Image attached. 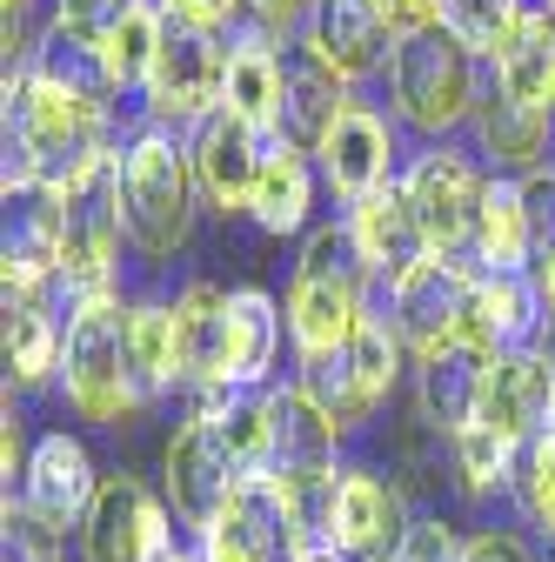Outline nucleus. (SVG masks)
Segmentation results:
<instances>
[{"instance_id": "f257e3e1", "label": "nucleus", "mask_w": 555, "mask_h": 562, "mask_svg": "<svg viewBox=\"0 0 555 562\" xmlns=\"http://www.w3.org/2000/svg\"><path fill=\"white\" fill-rule=\"evenodd\" d=\"M261 395H201L188 408V422L168 436L161 496L181 516V529H207L235 488L248 475H261V456H268V402Z\"/></svg>"}, {"instance_id": "f03ea898", "label": "nucleus", "mask_w": 555, "mask_h": 562, "mask_svg": "<svg viewBox=\"0 0 555 562\" xmlns=\"http://www.w3.org/2000/svg\"><path fill=\"white\" fill-rule=\"evenodd\" d=\"M114 148V108L41 75H8V188H67Z\"/></svg>"}, {"instance_id": "7ed1b4c3", "label": "nucleus", "mask_w": 555, "mask_h": 562, "mask_svg": "<svg viewBox=\"0 0 555 562\" xmlns=\"http://www.w3.org/2000/svg\"><path fill=\"white\" fill-rule=\"evenodd\" d=\"M194 207H201V181H194V148L174 127L134 121L121 140V222H127V248L141 261H174L194 235Z\"/></svg>"}, {"instance_id": "20e7f679", "label": "nucleus", "mask_w": 555, "mask_h": 562, "mask_svg": "<svg viewBox=\"0 0 555 562\" xmlns=\"http://www.w3.org/2000/svg\"><path fill=\"white\" fill-rule=\"evenodd\" d=\"M369 322V268L349 235V215L315 222L302 241V261L288 274V341L295 362H321Z\"/></svg>"}, {"instance_id": "39448f33", "label": "nucleus", "mask_w": 555, "mask_h": 562, "mask_svg": "<svg viewBox=\"0 0 555 562\" xmlns=\"http://www.w3.org/2000/svg\"><path fill=\"white\" fill-rule=\"evenodd\" d=\"M482 88H489V67H482L442 21L435 27H415L395 41L388 60V108L401 127H415L422 140H449L475 121Z\"/></svg>"}, {"instance_id": "423d86ee", "label": "nucleus", "mask_w": 555, "mask_h": 562, "mask_svg": "<svg viewBox=\"0 0 555 562\" xmlns=\"http://www.w3.org/2000/svg\"><path fill=\"white\" fill-rule=\"evenodd\" d=\"M295 503H302L315 549H328L341 562H395L415 529L408 488L395 475H382L375 462H341L315 496H295Z\"/></svg>"}, {"instance_id": "0eeeda50", "label": "nucleus", "mask_w": 555, "mask_h": 562, "mask_svg": "<svg viewBox=\"0 0 555 562\" xmlns=\"http://www.w3.org/2000/svg\"><path fill=\"white\" fill-rule=\"evenodd\" d=\"M121 248H127V222H121V148H114L81 181L60 188V281H54V295L67 308L121 295Z\"/></svg>"}, {"instance_id": "6e6552de", "label": "nucleus", "mask_w": 555, "mask_h": 562, "mask_svg": "<svg viewBox=\"0 0 555 562\" xmlns=\"http://www.w3.org/2000/svg\"><path fill=\"white\" fill-rule=\"evenodd\" d=\"M67 408L94 429H121L141 408L134 395V369H127V295L107 302H81L67 308V348H60V382Z\"/></svg>"}, {"instance_id": "1a4fd4ad", "label": "nucleus", "mask_w": 555, "mask_h": 562, "mask_svg": "<svg viewBox=\"0 0 555 562\" xmlns=\"http://www.w3.org/2000/svg\"><path fill=\"white\" fill-rule=\"evenodd\" d=\"M302 375V389L335 415V429L341 436H362L369 422L395 402V389H401V369H408V348H401V335L388 328V322H362L355 335H349V348H335V356H321V362H295Z\"/></svg>"}, {"instance_id": "9d476101", "label": "nucleus", "mask_w": 555, "mask_h": 562, "mask_svg": "<svg viewBox=\"0 0 555 562\" xmlns=\"http://www.w3.org/2000/svg\"><path fill=\"white\" fill-rule=\"evenodd\" d=\"M222 94H228V34L168 14L155 75L141 88V121L174 127V134H194L207 114H222Z\"/></svg>"}, {"instance_id": "9b49d317", "label": "nucleus", "mask_w": 555, "mask_h": 562, "mask_svg": "<svg viewBox=\"0 0 555 562\" xmlns=\"http://www.w3.org/2000/svg\"><path fill=\"white\" fill-rule=\"evenodd\" d=\"M482 188H489V168H475V155L455 148V140H422V148L408 155L401 194H408L415 222H422V235H429V255H462L468 261Z\"/></svg>"}, {"instance_id": "f8f14e48", "label": "nucleus", "mask_w": 555, "mask_h": 562, "mask_svg": "<svg viewBox=\"0 0 555 562\" xmlns=\"http://www.w3.org/2000/svg\"><path fill=\"white\" fill-rule=\"evenodd\" d=\"M194 542H201L207 562H295L302 549H315V536L302 522V503L268 475H248L215 509V522L194 529Z\"/></svg>"}, {"instance_id": "ddd939ff", "label": "nucleus", "mask_w": 555, "mask_h": 562, "mask_svg": "<svg viewBox=\"0 0 555 562\" xmlns=\"http://www.w3.org/2000/svg\"><path fill=\"white\" fill-rule=\"evenodd\" d=\"M475 281L482 268L462 255H429L422 268H408L388 289V328L401 335L408 356H435L449 341H468V315H475Z\"/></svg>"}, {"instance_id": "4468645a", "label": "nucleus", "mask_w": 555, "mask_h": 562, "mask_svg": "<svg viewBox=\"0 0 555 562\" xmlns=\"http://www.w3.org/2000/svg\"><path fill=\"white\" fill-rule=\"evenodd\" d=\"M174 522L181 516L168 509V496H155L141 475L121 469V475L101 482V496H94V509L75 536V555L81 562H168L181 549Z\"/></svg>"}, {"instance_id": "2eb2a0df", "label": "nucleus", "mask_w": 555, "mask_h": 562, "mask_svg": "<svg viewBox=\"0 0 555 562\" xmlns=\"http://www.w3.org/2000/svg\"><path fill=\"white\" fill-rule=\"evenodd\" d=\"M268 456H261V475L282 482L288 496H315V488L349 462V436L335 429V415L302 389V382H274L268 395Z\"/></svg>"}, {"instance_id": "dca6fc26", "label": "nucleus", "mask_w": 555, "mask_h": 562, "mask_svg": "<svg viewBox=\"0 0 555 562\" xmlns=\"http://www.w3.org/2000/svg\"><path fill=\"white\" fill-rule=\"evenodd\" d=\"M101 469H94V456H88V442L81 436H67V429H47L41 442H34V456H27V475H21V488L8 503H21L47 536H81V522H88V509H94V496H101Z\"/></svg>"}, {"instance_id": "f3484780", "label": "nucleus", "mask_w": 555, "mask_h": 562, "mask_svg": "<svg viewBox=\"0 0 555 562\" xmlns=\"http://www.w3.org/2000/svg\"><path fill=\"white\" fill-rule=\"evenodd\" d=\"M315 168H321V188H328L335 201H349V207H355V201L395 188L408 161H401L395 121H388L375 101H349V108H341V121H335V134L321 140Z\"/></svg>"}, {"instance_id": "a211bd4d", "label": "nucleus", "mask_w": 555, "mask_h": 562, "mask_svg": "<svg viewBox=\"0 0 555 562\" xmlns=\"http://www.w3.org/2000/svg\"><path fill=\"white\" fill-rule=\"evenodd\" d=\"M395 27L382 14V0H315L308 27H302V54H315L341 88L382 81L395 60Z\"/></svg>"}, {"instance_id": "6ab92c4d", "label": "nucleus", "mask_w": 555, "mask_h": 562, "mask_svg": "<svg viewBox=\"0 0 555 562\" xmlns=\"http://www.w3.org/2000/svg\"><path fill=\"white\" fill-rule=\"evenodd\" d=\"M188 148H194L201 201L215 207V215H248V207H254V188H261V168H268V155H274V134L222 108V114H207V121L188 134Z\"/></svg>"}, {"instance_id": "aec40b11", "label": "nucleus", "mask_w": 555, "mask_h": 562, "mask_svg": "<svg viewBox=\"0 0 555 562\" xmlns=\"http://www.w3.org/2000/svg\"><path fill=\"white\" fill-rule=\"evenodd\" d=\"M496 356L482 341H449L435 356H415V415L429 422L435 436H462L482 422V389H489Z\"/></svg>"}, {"instance_id": "412c9836", "label": "nucleus", "mask_w": 555, "mask_h": 562, "mask_svg": "<svg viewBox=\"0 0 555 562\" xmlns=\"http://www.w3.org/2000/svg\"><path fill=\"white\" fill-rule=\"evenodd\" d=\"M0 348H8V389L34 395L60 382V348H67V302L54 289H8L0 315Z\"/></svg>"}, {"instance_id": "4be33fe9", "label": "nucleus", "mask_w": 555, "mask_h": 562, "mask_svg": "<svg viewBox=\"0 0 555 562\" xmlns=\"http://www.w3.org/2000/svg\"><path fill=\"white\" fill-rule=\"evenodd\" d=\"M475 134V155L489 175H509V181H529L542 168H555V114H535L522 101H509L496 81L482 88V108L468 121Z\"/></svg>"}, {"instance_id": "5701e85b", "label": "nucleus", "mask_w": 555, "mask_h": 562, "mask_svg": "<svg viewBox=\"0 0 555 562\" xmlns=\"http://www.w3.org/2000/svg\"><path fill=\"white\" fill-rule=\"evenodd\" d=\"M0 274H8V289H54L60 281V188H8Z\"/></svg>"}, {"instance_id": "b1692460", "label": "nucleus", "mask_w": 555, "mask_h": 562, "mask_svg": "<svg viewBox=\"0 0 555 562\" xmlns=\"http://www.w3.org/2000/svg\"><path fill=\"white\" fill-rule=\"evenodd\" d=\"M555 422V375L535 348H516V356H496L489 389H482V429H496L509 449L535 442Z\"/></svg>"}, {"instance_id": "393cba45", "label": "nucleus", "mask_w": 555, "mask_h": 562, "mask_svg": "<svg viewBox=\"0 0 555 562\" xmlns=\"http://www.w3.org/2000/svg\"><path fill=\"white\" fill-rule=\"evenodd\" d=\"M349 235H355V248H362L369 281H382V289H395L408 268L429 261V235H422V222H415V207H408L401 181L349 207Z\"/></svg>"}, {"instance_id": "a878e982", "label": "nucleus", "mask_w": 555, "mask_h": 562, "mask_svg": "<svg viewBox=\"0 0 555 562\" xmlns=\"http://www.w3.org/2000/svg\"><path fill=\"white\" fill-rule=\"evenodd\" d=\"M282 322L288 302L268 289H228V389L222 395H261L274 389V362H282Z\"/></svg>"}, {"instance_id": "bb28decb", "label": "nucleus", "mask_w": 555, "mask_h": 562, "mask_svg": "<svg viewBox=\"0 0 555 562\" xmlns=\"http://www.w3.org/2000/svg\"><path fill=\"white\" fill-rule=\"evenodd\" d=\"M282 81H288V47L274 41L268 27H254V21H235L228 27V94H222V108L274 134Z\"/></svg>"}, {"instance_id": "cd10ccee", "label": "nucleus", "mask_w": 555, "mask_h": 562, "mask_svg": "<svg viewBox=\"0 0 555 562\" xmlns=\"http://www.w3.org/2000/svg\"><path fill=\"white\" fill-rule=\"evenodd\" d=\"M349 101H355V94L341 88L315 54L295 47V54H288V81H282V114H274V140L315 161L321 140L335 134V121H341V108H349Z\"/></svg>"}, {"instance_id": "c85d7f7f", "label": "nucleus", "mask_w": 555, "mask_h": 562, "mask_svg": "<svg viewBox=\"0 0 555 562\" xmlns=\"http://www.w3.org/2000/svg\"><path fill=\"white\" fill-rule=\"evenodd\" d=\"M174 328H181V369L194 395L228 389V289L215 281H188L174 295Z\"/></svg>"}, {"instance_id": "c756f323", "label": "nucleus", "mask_w": 555, "mask_h": 562, "mask_svg": "<svg viewBox=\"0 0 555 562\" xmlns=\"http://www.w3.org/2000/svg\"><path fill=\"white\" fill-rule=\"evenodd\" d=\"M127 369H134V395L161 402L188 382L181 369V328H174V302L161 295H127Z\"/></svg>"}, {"instance_id": "7c9ffc66", "label": "nucleus", "mask_w": 555, "mask_h": 562, "mask_svg": "<svg viewBox=\"0 0 555 562\" xmlns=\"http://www.w3.org/2000/svg\"><path fill=\"white\" fill-rule=\"evenodd\" d=\"M542 295L529 274H482L475 281V315H468V341H482L489 356H516V348L542 341Z\"/></svg>"}, {"instance_id": "2f4dec72", "label": "nucleus", "mask_w": 555, "mask_h": 562, "mask_svg": "<svg viewBox=\"0 0 555 562\" xmlns=\"http://www.w3.org/2000/svg\"><path fill=\"white\" fill-rule=\"evenodd\" d=\"M529 207H522V181L509 175H489L482 188V215H475V235H468V261L482 274H529Z\"/></svg>"}, {"instance_id": "473e14b6", "label": "nucleus", "mask_w": 555, "mask_h": 562, "mask_svg": "<svg viewBox=\"0 0 555 562\" xmlns=\"http://www.w3.org/2000/svg\"><path fill=\"white\" fill-rule=\"evenodd\" d=\"M315 181H321V168H315L308 155H295V148H282V140H274L248 222H254L261 235H302V228L315 222Z\"/></svg>"}, {"instance_id": "72a5a7b5", "label": "nucleus", "mask_w": 555, "mask_h": 562, "mask_svg": "<svg viewBox=\"0 0 555 562\" xmlns=\"http://www.w3.org/2000/svg\"><path fill=\"white\" fill-rule=\"evenodd\" d=\"M489 81H496L509 101H522V108H535V114H555V14H548V8L529 14V27L516 34V47L489 67Z\"/></svg>"}, {"instance_id": "f704fd0d", "label": "nucleus", "mask_w": 555, "mask_h": 562, "mask_svg": "<svg viewBox=\"0 0 555 562\" xmlns=\"http://www.w3.org/2000/svg\"><path fill=\"white\" fill-rule=\"evenodd\" d=\"M21 75H41V81H54V88H67V94L94 101V108H114V101H121L107 60H101V47L81 41V34H67V27H54V21H47V41L34 47V60L21 67Z\"/></svg>"}, {"instance_id": "c9c22d12", "label": "nucleus", "mask_w": 555, "mask_h": 562, "mask_svg": "<svg viewBox=\"0 0 555 562\" xmlns=\"http://www.w3.org/2000/svg\"><path fill=\"white\" fill-rule=\"evenodd\" d=\"M529 14H535V0H442V27H449L482 67H496V60L516 47V34L529 27Z\"/></svg>"}, {"instance_id": "e433bc0d", "label": "nucleus", "mask_w": 555, "mask_h": 562, "mask_svg": "<svg viewBox=\"0 0 555 562\" xmlns=\"http://www.w3.org/2000/svg\"><path fill=\"white\" fill-rule=\"evenodd\" d=\"M161 34H168V8L161 0H141L107 41H101V60H107V75H114V94H141L148 75H155V54H161Z\"/></svg>"}, {"instance_id": "4c0bfd02", "label": "nucleus", "mask_w": 555, "mask_h": 562, "mask_svg": "<svg viewBox=\"0 0 555 562\" xmlns=\"http://www.w3.org/2000/svg\"><path fill=\"white\" fill-rule=\"evenodd\" d=\"M449 475L468 503H489V496H509V475H516V449L496 436V429H462L449 442Z\"/></svg>"}, {"instance_id": "58836bf2", "label": "nucleus", "mask_w": 555, "mask_h": 562, "mask_svg": "<svg viewBox=\"0 0 555 562\" xmlns=\"http://www.w3.org/2000/svg\"><path fill=\"white\" fill-rule=\"evenodd\" d=\"M509 503L522 509V522L555 549V436H535L516 449V475H509Z\"/></svg>"}, {"instance_id": "ea45409f", "label": "nucleus", "mask_w": 555, "mask_h": 562, "mask_svg": "<svg viewBox=\"0 0 555 562\" xmlns=\"http://www.w3.org/2000/svg\"><path fill=\"white\" fill-rule=\"evenodd\" d=\"M141 0H54V27H67V34H81V41H107Z\"/></svg>"}, {"instance_id": "a19ab883", "label": "nucleus", "mask_w": 555, "mask_h": 562, "mask_svg": "<svg viewBox=\"0 0 555 562\" xmlns=\"http://www.w3.org/2000/svg\"><path fill=\"white\" fill-rule=\"evenodd\" d=\"M395 562H468V536L449 516H415V529H408Z\"/></svg>"}, {"instance_id": "79ce46f5", "label": "nucleus", "mask_w": 555, "mask_h": 562, "mask_svg": "<svg viewBox=\"0 0 555 562\" xmlns=\"http://www.w3.org/2000/svg\"><path fill=\"white\" fill-rule=\"evenodd\" d=\"M0 41H8V75H21V67L34 60V47L47 41L41 0H0Z\"/></svg>"}, {"instance_id": "37998d69", "label": "nucleus", "mask_w": 555, "mask_h": 562, "mask_svg": "<svg viewBox=\"0 0 555 562\" xmlns=\"http://www.w3.org/2000/svg\"><path fill=\"white\" fill-rule=\"evenodd\" d=\"M522 207H529V261H542V255H555V168H542V175H529L522 181Z\"/></svg>"}, {"instance_id": "c03bdc74", "label": "nucleus", "mask_w": 555, "mask_h": 562, "mask_svg": "<svg viewBox=\"0 0 555 562\" xmlns=\"http://www.w3.org/2000/svg\"><path fill=\"white\" fill-rule=\"evenodd\" d=\"M8 562H67L60 536H47L21 503H8Z\"/></svg>"}, {"instance_id": "a18cd8bd", "label": "nucleus", "mask_w": 555, "mask_h": 562, "mask_svg": "<svg viewBox=\"0 0 555 562\" xmlns=\"http://www.w3.org/2000/svg\"><path fill=\"white\" fill-rule=\"evenodd\" d=\"M308 8L315 0H241V21H254V27H268L274 41H302V27H308Z\"/></svg>"}, {"instance_id": "49530a36", "label": "nucleus", "mask_w": 555, "mask_h": 562, "mask_svg": "<svg viewBox=\"0 0 555 562\" xmlns=\"http://www.w3.org/2000/svg\"><path fill=\"white\" fill-rule=\"evenodd\" d=\"M468 562H535V549L516 529H482L468 536Z\"/></svg>"}, {"instance_id": "de8ad7c7", "label": "nucleus", "mask_w": 555, "mask_h": 562, "mask_svg": "<svg viewBox=\"0 0 555 562\" xmlns=\"http://www.w3.org/2000/svg\"><path fill=\"white\" fill-rule=\"evenodd\" d=\"M174 21H194V27H235L241 21V0H161Z\"/></svg>"}, {"instance_id": "09e8293b", "label": "nucleus", "mask_w": 555, "mask_h": 562, "mask_svg": "<svg viewBox=\"0 0 555 562\" xmlns=\"http://www.w3.org/2000/svg\"><path fill=\"white\" fill-rule=\"evenodd\" d=\"M382 14L395 34H415V27H435L442 21V0H382Z\"/></svg>"}, {"instance_id": "8fccbe9b", "label": "nucleus", "mask_w": 555, "mask_h": 562, "mask_svg": "<svg viewBox=\"0 0 555 562\" xmlns=\"http://www.w3.org/2000/svg\"><path fill=\"white\" fill-rule=\"evenodd\" d=\"M529 281H535V295H542V315H555V255L529 261Z\"/></svg>"}, {"instance_id": "3c124183", "label": "nucleus", "mask_w": 555, "mask_h": 562, "mask_svg": "<svg viewBox=\"0 0 555 562\" xmlns=\"http://www.w3.org/2000/svg\"><path fill=\"white\" fill-rule=\"evenodd\" d=\"M535 356H542V362H548V375H555V315L542 322V341H535Z\"/></svg>"}, {"instance_id": "603ef678", "label": "nucleus", "mask_w": 555, "mask_h": 562, "mask_svg": "<svg viewBox=\"0 0 555 562\" xmlns=\"http://www.w3.org/2000/svg\"><path fill=\"white\" fill-rule=\"evenodd\" d=\"M168 562H207V555H201V542H181V549H174Z\"/></svg>"}, {"instance_id": "864d4df0", "label": "nucleus", "mask_w": 555, "mask_h": 562, "mask_svg": "<svg viewBox=\"0 0 555 562\" xmlns=\"http://www.w3.org/2000/svg\"><path fill=\"white\" fill-rule=\"evenodd\" d=\"M295 562H341V555H328V549H302Z\"/></svg>"}, {"instance_id": "5fc2aeb1", "label": "nucleus", "mask_w": 555, "mask_h": 562, "mask_svg": "<svg viewBox=\"0 0 555 562\" xmlns=\"http://www.w3.org/2000/svg\"><path fill=\"white\" fill-rule=\"evenodd\" d=\"M535 8H548V14H555V0H535Z\"/></svg>"}, {"instance_id": "6e6d98bb", "label": "nucleus", "mask_w": 555, "mask_h": 562, "mask_svg": "<svg viewBox=\"0 0 555 562\" xmlns=\"http://www.w3.org/2000/svg\"><path fill=\"white\" fill-rule=\"evenodd\" d=\"M548 562H555V549H548Z\"/></svg>"}]
</instances>
